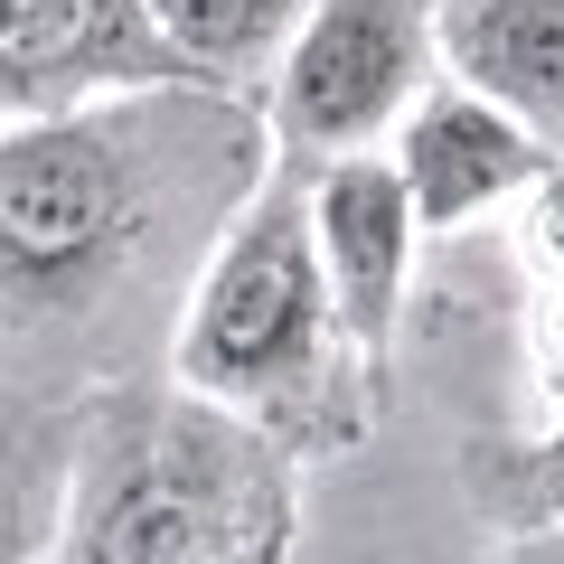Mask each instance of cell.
I'll return each mask as SVG.
<instances>
[{"instance_id":"obj_1","label":"cell","mask_w":564,"mask_h":564,"mask_svg":"<svg viewBox=\"0 0 564 564\" xmlns=\"http://www.w3.org/2000/svg\"><path fill=\"white\" fill-rule=\"evenodd\" d=\"M273 151L263 95L198 76L0 122V414L57 423L170 367L188 292Z\"/></svg>"},{"instance_id":"obj_2","label":"cell","mask_w":564,"mask_h":564,"mask_svg":"<svg viewBox=\"0 0 564 564\" xmlns=\"http://www.w3.org/2000/svg\"><path fill=\"white\" fill-rule=\"evenodd\" d=\"M57 536L39 564H282L302 545V452L198 395L180 367L85 395Z\"/></svg>"},{"instance_id":"obj_3","label":"cell","mask_w":564,"mask_h":564,"mask_svg":"<svg viewBox=\"0 0 564 564\" xmlns=\"http://www.w3.org/2000/svg\"><path fill=\"white\" fill-rule=\"evenodd\" d=\"M170 367L198 395L254 414L302 462H348L386 423V367L367 358L339 282H329L302 151H273L263 188L207 254L180 311V339H170Z\"/></svg>"},{"instance_id":"obj_4","label":"cell","mask_w":564,"mask_h":564,"mask_svg":"<svg viewBox=\"0 0 564 564\" xmlns=\"http://www.w3.org/2000/svg\"><path fill=\"white\" fill-rule=\"evenodd\" d=\"M443 0H321L263 113H273V141L302 161L386 151L395 122L443 85Z\"/></svg>"},{"instance_id":"obj_5","label":"cell","mask_w":564,"mask_h":564,"mask_svg":"<svg viewBox=\"0 0 564 564\" xmlns=\"http://www.w3.org/2000/svg\"><path fill=\"white\" fill-rule=\"evenodd\" d=\"M198 66L151 0H0V122L76 113L141 85H188Z\"/></svg>"},{"instance_id":"obj_6","label":"cell","mask_w":564,"mask_h":564,"mask_svg":"<svg viewBox=\"0 0 564 564\" xmlns=\"http://www.w3.org/2000/svg\"><path fill=\"white\" fill-rule=\"evenodd\" d=\"M395 170L423 207V236H462L480 217H508L527 188H545L564 170V141H545L518 104H499L489 85L443 76L414 113L395 122Z\"/></svg>"},{"instance_id":"obj_7","label":"cell","mask_w":564,"mask_h":564,"mask_svg":"<svg viewBox=\"0 0 564 564\" xmlns=\"http://www.w3.org/2000/svg\"><path fill=\"white\" fill-rule=\"evenodd\" d=\"M311 226H321L329 282H339L348 321H358L367 358L395 367L404 311H414V245H423V207L404 188L395 151H339L311 161Z\"/></svg>"},{"instance_id":"obj_8","label":"cell","mask_w":564,"mask_h":564,"mask_svg":"<svg viewBox=\"0 0 564 564\" xmlns=\"http://www.w3.org/2000/svg\"><path fill=\"white\" fill-rule=\"evenodd\" d=\"M443 57L564 141V0H443Z\"/></svg>"},{"instance_id":"obj_9","label":"cell","mask_w":564,"mask_h":564,"mask_svg":"<svg viewBox=\"0 0 564 564\" xmlns=\"http://www.w3.org/2000/svg\"><path fill=\"white\" fill-rule=\"evenodd\" d=\"M151 10L180 39V57L198 66V85L273 95L282 57H292V39H302V20L321 0H151Z\"/></svg>"},{"instance_id":"obj_10","label":"cell","mask_w":564,"mask_h":564,"mask_svg":"<svg viewBox=\"0 0 564 564\" xmlns=\"http://www.w3.org/2000/svg\"><path fill=\"white\" fill-rule=\"evenodd\" d=\"M462 489L499 536H527V527H564V423H536V433H508V443H470L462 452Z\"/></svg>"}]
</instances>
